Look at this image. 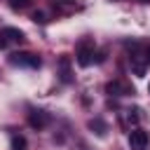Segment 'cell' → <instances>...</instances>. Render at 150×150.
<instances>
[{"label": "cell", "instance_id": "cell-1", "mask_svg": "<svg viewBox=\"0 0 150 150\" xmlns=\"http://www.w3.org/2000/svg\"><path fill=\"white\" fill-rule=\"evenodd\" d=\"M9 63L12 66H23V68H40L42 59L38 54H30V52H16V54L9 56Z\"/></svg>", "mask_w": 150, "mask_h": 150}, {"label": "cell", "instance_id": "cell-2", "mask_svg": "<svg viewBox=\"0 0 150 150\" xmlns=\"http://www.w3.org/2000/svg\"><path fill=\"white\" fill-rule=\"evenodd\" d=\"M75 61H77V66H82V68L91 66V61H94V42H91V40H82V42L77 45Z\"/></svg>", "mask_w": 150, "mask_h": 150}, {"label": "cell", "instance_id": "cell-3", "mask_svg": "<svg viewBox=\"0 0 150 150\" xmlns=\"http://www.w3.org/2000/svg\"><path fill=\"white\" fill-rule=\"evenodd\" d=\"M9 42H23V30L12 28V26L2 28V30H0V49H5Z\"/></svg>", "mask_w": 150, "mask_h": 150}, {"label": "cell", "instance_id": "cell-4", "mask_svg": "<svg viewBox=\"0 0 150 150\" xmlns=\"http://www.w3.org/2000/svg\"><path fill=\"white\" fill-rule=\"evenodd\" d=\"M28 124L33 127V129H45L47 124H49V112H45V110H40V108H33L30 112H28Z\"/></svg>", "mask_w": 150, "mask_h": 150}, {"label": "cell", "instance_id": "cell-5", "mask_svg": "<svg viewBox=\"0 0 150 150\" xmlns=\"http://www.w3.org/2000/svg\"><path fill=\"white\" fill-rule=\"evenodd\" d=\"M129 148L131 150H145L148 148V134L143 129H131L129 131Z\"/></svg>", "mask_w": 150, "mask_h": 150}, {"label": "cell", "instance_id": "cell-6", "mask_svg": "<svg viewBox=\"0 0 150 150\" xmlns=\"http://www.w3.org/2000/svg\"><path fill=\"white\" fill-rule=\"evenodd\" d=\"M105 91H108L110 96H127V94H134V89H129V87L122 84V82H108V84H105Z\"/></svg>", "mask_w": 150, "mask_h": 150}, {"label": "cell", "instance_id": "cell-7", "mask_svg": "<svg viewBox=\"0 0 150 150\" xmlns=\"http://www.w3.org/2000/svg\"><path fill=\"white\" fill-rule=\"evenodd\" d=\"M89 129H94V131H96V136H105V134H108V124H105L101 117L89 120Z\"/></svg>", "mask_w": 150, "mask_h": 150}, {"label": "cell", "instance_id": "cell-8", "mask_svg": "<svg viewBox=\"0 0 150 150\" xmlns=\"http://www.w3.org/2000/svg\"><path fill=\"white\" fill-rule=\"evenodd\" d=\"M59 66H61V80H63V82H70V80H73V77H70V59H68V56H61Z\"/></svg>", "mask_w": 150, "mask_h": 150}, {"label": "cell", "instance_id": "cell-9", "mask_svg": "<svg viewBox=\"0 0 150 150\" xmlns=\"http://www.w3.org/2000/svg\"><path fill=\"white\" fill-rule=\"evenodd\" d=\"M12 150H26V138L23 136H12Z\"/></svg>", "mask_w": 150, "mask_h": 150}, {"label": "cell", "instance_id": "cell-10", "mask_svg": "<svg viewBox=\"0 0 150 150\" xmlns=\"http://www.w3.org/2000/svg\"><path fill=\"white\" fill-rule=\"evenodd\" d=\"M28 2H30V0H9V5H12L14 9H23Z\"/></svg>", "mask_w": 150, "mask_h": 150}, {"label": "cell", "instance_id": "cell-11", "mask_svg": "<svg viewBox=\"0 0 150 150\" xmlns=\"http://www.w3.org/2000/svg\"><path fill=\"white\" fill-rule=\"evenodd\" d=\"M33 21H35V23H45L47 19H45V14H42V12H35V14H33Z\"/></svg>", "mask_w": 150, "mask_h": 150}, {"label": "cell", "instance_id": "cell-12", "mask_svg": "<svg viewBox=\"0 0 150 150\" xmlns=\"http://www.w3.org/2000/svg\"><path fill=\"white\" fill-rule=\"evenodd\" d=\"M145 66H150V47L145 49Z\"/></svg>", "mask_w": 150, "mask_h": 150}, {"label": "cell", "instance_id": "cell-13", "mask_svg": "<svg viewBox=\"0 0 150 150\" xmlns=\"http://www.w3.org/2000/svg\"><path fill=\"white\" fill-rule=\"evenodd\" d=\"M148 94H150V84H148Z\"/></svg>", "mask_w": 150, "mask_h": 150}, {"label": "cell", "instance_id": "cell-14", "mask_svg": "<svg viewBox=\"0 0 150 150\" xmlns=\"http://www.w3.org/2000/svg\"><path fill=\"white\" fill-rule=\"evenodd\" d=\"M143 2H148V0H143Z\"/></svg>", "mask_w": 150, "mask_h": 150}]
</instances>
